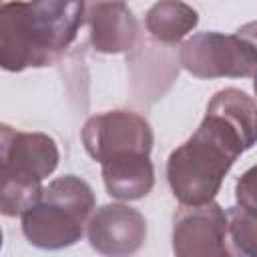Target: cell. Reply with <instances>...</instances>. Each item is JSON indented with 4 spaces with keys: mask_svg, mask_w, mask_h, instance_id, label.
Here are the masks:
<instances>
[{
    "mask_svg": "<svg viewBox=\"0 0 257 257\" xmlns=\"http://www.w3.org/2000/svg\"><path fill=\"white\" fill-rule=\"evenodd\" d=\"M84 0H14L0 8V66L8 72L50 66L84 24Z\"/></svg>",
    "mask_w": 257,
    "mask_h": 257,
    "instance_id": "obj_1",
    "label": "cell"
},
{
    "mask_svg": "<svg viewBox=\"0 0 257 257\" xmlns=\"http://www.w3.org/2000/svg\"><path fill=\"white\" fill-rule=\"evenodd\" d=\"M243 151L241 133L215 112H205L199 128L167 159V181L181 205L215 201L225 175Z\"/></svg>",
    "mask_w": 257,
    "mask_h": 257,
    "instance_id": "obj_2",
    "label": "cell"
},
{
    "mask_svg": "<svg viewBox=\"0 0 257 257\" xmlns=\"http://www.w3.org/2000/svg\"><path fill=\"white\" fill-rule=\"evenodd\" d=\"M94 207V193L84 179L76 175L56 177L22 215V233L38 249L70 247L82 239Z\"/></svg>",
    "mask_w": 257,
    "mask_h": 257,
    "instance_id": "obj_3",
    "label": "cell"
},
{
    "mask_svg": "<svg viewBox=\"0 0 257 257\" xmlns=\"http://www.w3.org/2000/svg\"><path fill=\"white\" fill-rule=\"evenodd\" d=\"M2 189L0 211L4 217H22L42 195V181L58 167L56 141L44 133H22L10 124L0 126Z\"/></svg>",
    "mask_w": 257,
    "mask_h": 257,
    "instance_id": "obj_4",
    "label": "cell"
},
{
    "mask_svg": "<svg viewBox=\"0 0 257 257\" xmlns=\"http://www.w3.org/2000/svg\"><path fill=\"white\" fill-rule=\"evenodd\" d=\"M179 60L195 78H247L257 72V50L237 34L215 30L187 38Z\"/></svg>",
    "mask_w": 257,
    "mask_h": 257,
    "instance_id": "obj_5",
    "label": "cell"
},
{
    "mask_svg": "<svg viewBox=\"0 0 257 257\" xmlns=\"http://www.w3.org/2000/svg\"><path fill=\"white\" fill-rule=\"evenodd\" d=\"M80 139L84 151L100 165L128 153L151 155L155 141L149 120L139 112L124 108L106 110L86 118Z\"/></svg>",
    "mask_w": 257,
    "mask_h": 257,
    "instance_id": "obj_6",
    "label": "cell"
},
{
    "mask_svg": "<svg viewBox=\"0 0 257 257\" xmlns=\"http://www.w3.org/2000/svg\"><path fill=\"white\" fill-rule=\"evenodd\" d=\"M229 217L215 203L181 205L173 217V251L179 257L229 255Z\"/></svg>",
    "mask_w": 257,
    "mask_h": 257,
    "instance_id": "obj_7",
    "label": "cell"
},
{
    "mask_svg": "<svg viewBox=\"0 0 257 257\" xmlns=\"http://www.w3.org/2000/svg\"><path fill=\"white\" fill-rule=\"evenodd\" d=\"M86 237L94 251L110 257L137 253L147 239V221L141 211L122 205L106 203L94 209L86 225Z\"/></svg>",
    "mask_w": 257,
    "mask_h": 257,
    "instance_id": "obj_8",
    "label": "cell"
},
{
    "mask_svg": "<svg viewBox=\"0 0 257 257\" xmlns=\"http://www.w3.org/2000/svg\"><path fill=\"white\" fill-rule=\"evenodd\" d=\"M90 44L100 54H124L137 44L139 24L133 10L122 0H100L88 14Z\"/></svg>",
    "mask_w": 257,
    "mask_h": 257,
    "instance_id": "obj_9",
    "label": "cell"
},
{
    "mask_svg": "<svg viewBox=\"0 0 257 257\" xmlns=\"http://www.w3.org/2000/svg\"><path fill=\"white\" fill-rule=\"evenodd\" d=\"M106 193L118 201H137L147 197L155 185V167L149 155L128 153L100 165Z\"/></svg>",
    "mask_w": 257,
    "mask_h": 257,
    "instance_id": "obj_10",
    "label": "cell"
},
{
    "mask_svg": "<svg viewBox=\"0 0 257 257\" xmlns=\"http://www.w3.org/2000/svg\"><path fill=\"white\" fill-rule=\"evenodd\" d=\"M199 24V14L183 0H159L145 14L149 34L163 44H177Z\"/></svg>",
    "mask_w": 257,
    "mask_h": 257,
    "instance_id": "obj_11",
    "label": "cell"
},
{
    "mask_svg": "<svg viewBox=\"0 0 257 257\" xmlns=\"http://www.w3.org/2000/svg\"><path fill=\"white\" fill-rule=\"evenodd\" d=\"M209 112L223 116L243 137L247 149L257 143V102L239 88H221L207 104Z\"/></svg>",
    "mask_w": 257,
    "mask_h": 257,
    "instance_id": "obj_12",
    "label": "cell"
},
{
    "mask_svg": "<svg viewBox=\"0 0 257 257\" xmlns=\"http://www.w3.org/2000/svg\"><path fill=\"white\" fill-rule=\"evenodd\" d=\"M229 237L233 251L247 257H257V215L247 213L239 205L229 207Z\"/></svg>",
    "mask_w": 257,
    "mask_h": 257,
    "instance_id": "obj_13",
    "label": "cell"
},
{
    "mask_svg": "<svg viewBox=\"0 0 257 257\" xmlns=\"http://www.w3.org/2000/svg\"><path fill=\"white\" fill-rule=\"evenodd\" d=\"M235 201L241 209L257 215V165L249 167L235 183Z\"/></svg>",
    "mask_w": 257,
    "mask_h": 257,
    "instance_id": "obj_14",
    "label": "cell"
},
{
    "mask_svg": "<svg viewBox=\"0 0 257 257\" xmlns=\"http://www.w3.org/2000/svg\"><path fill=\"white\" fill-rule=\"evenodd\" d=\"M235 34H237V36H241L243 40H247V42L257 50V20H255V22H247V24L239 26Z\"/></svg>",
    "mask_w": 257,
    "mask_h": 257,
    "instance_id": "obj_15",
    "label": "cell"
},
{
    "mask_svg": "<svg viewBox=\"0 0 257 257\" xmlns=\"http://www.w3.org/2000/svg\"><path fill=\"white\" fill-rule=\"evenodd\" d=\"M253 90H255V96H257V72H255V76H253Z\"/></svg>",
    "mask_w": 257,
    "mask_h": 257,
    "instance_id": "obj_16",
    "label": "cell"
}]
</instances>
